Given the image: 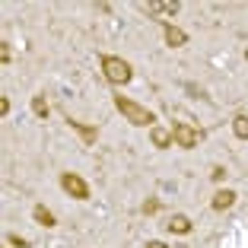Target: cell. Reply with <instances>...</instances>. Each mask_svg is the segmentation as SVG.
Listing matches in <instances>:
<instances>
[{"label": "cell", "instance_id": "obj_4", "mask_svg": "<svg viewBox=\"0 0 248 248\" xmlns=\"http://www.w3.org/2000/svg\"><path fill=\"white\" fill-rule=\"evenodd\" d=\"M172 140H175V146H182V150H194L201 134H197V127H191V124L175 121L172 124Z\"/></svg>", "mask_w": 248, "mask_h": 248}, {"label": "cell", "instance_id": "obj_2", "mask_svg": "<svg viewBox=\"0 0 248 248\" xmlns=\"http://www.w3.org/2000/svg\"><path fill=\"white\" fill-rule=\"evenodd\" d=\"M99 67H102L105 80L115 83V86H124V83L134 80V67L124 58H118V54H102V58H99Z\"/></svg>", "mask_w": 248, "mask_h": 248}, {"label": "cell", "instance_id": "obj_20", "mask_svg": "<svg viewBox=\"0 0 248 248\" xmlns=\"http://www.w3.org/2000/svg\"><path fill=\"white\" fill-rule=\"evenodd\" d=\"M175 248H188V245H175Z\"/></svg>", "mask_w": 248, "mask_h": 248}, {"label": "cell", "instance_id": "obj_14", "mask_svg": "<svg viewBox=\"0 0 248 248\" xmlns=\"http://www.w3.org/2000/svg\"><path fill=\"white\" fill-rule=\"evenodd\" d=\"M7 245H13V248H29V242H26V239H19V235H13V232H10V235H7Z\"/></svg>", "mask_w": 248, "mask_h": 248}, {"label": "cell", "instance_id": "obj_5", "mask_svg": "<svg viewBox=\"0 0 248 248\" xmlns=\"http://www.w3.org/2000/svg\"><path fill=\"white\" fill-rule=\"evenodd\" d=\"M159 22H162V35H166L169 48H185V45H188V32L185 29H178V26H172V22H166V19H159Z\"/></svg>", "mask_w": 248, "mask_h": 248}, {"label": "cell", "instance_id": "obj_17", "mask_svg": "<svg viewBox=\"0 0 248 248\" xmlns=\"http://www.w3.org/2000/svg\"><path fill=\"white\" fill-rule=\"evenodd\" d=\"M210 178H213V182H223V178H226V169H223V166H217V169L210 172Z\"/></svg>", "mask_w": 248, "mask_h": 248}, {"label": "cell", "instance_id": "obj_19", "mask_svg": "<svg viewBox=\"0 0 248 248\" xmlns=\"http://www.w3.org/2000/svg\"><path fill=\"white\" fill-rule=\"evenodd\" d=\"M146 248H169V245H166V242H159V239H150V242H146Z\"/></svg>", "mask_w": 248, "mask_h": 248}, {"label": "cell", "instance_id": "obj_7", "mask_svg": "<svg viewBox=\"0 0 248 248\" xmlns=\"http://www.w3.org/2000/svg\"><path fill=\"white\" fill-rule=\"evenodd\" d=\"M140 7H143L150 16H162V13H166V16H175L178 10H182V3H178V0H169V3H140Z\"/></svg>", "mask_w": 248, "mask_h": 248}, {"label": "cell", "instance_id": "obj_12", "mask_svg": "<svg viewBox=\"0 0 248 248\" xmlns=\"http://www.w3.org/2000/svg\"><path fill=\"white\" fill-rule=\"evenodd\" d=\"M232 134L239 140H248V115H235L232 118Z\"/></svg>", "mask_w": 248, "mask_h": 248}, {"label": "cell", "instance_id": "obj_11", "mask_svg": "<svg viewBox=\"0 0 248 248\" xmlns=\"http://www.w3.org/2000/svg\"><path fill=\"white\" fill-rule=\"evenodd\" d=\"M235 191H229V188H223V191H217V194H213V201H210V207L213 210H229V207L235 204Z\"/></svg>", "mask_w": 248, "mask_h": 248}, {"label": "cell", "instance_id": "obj_16", "mask_svg": "<svg viewBox=\"0 0 248 248\" xmlns=\"http://www.w3.org/2000/svg\"><path fill=\"white\" fill-rule=\"evenodd\" d=\"M156 210H159V201H146L143 204V217H153Z\"/></svg>", "mask_w": 248, "mask_h": 248}, {"label": "cell", "instance_id": "obj_3", "mask_svg": "<svg viewBox=\"0 0 248 248\" xmlns=\"http://www.w3.org/2000/svg\"><path fill=\"white\" fill-rule=\"evenodd\" d=\"M61 188H64L73 201H89V185L83 182L77 172H61Z\"/></svg>", "mask_w": 248, "mask_h": 248}, {"label": "cell", "instance_id": "obj_13", "mask_svg": "<svg viewBox=\"0 0 248 248\" xmlns=\"http://www.w3.org/2000/svg\"><path fill=\"white\" fill-rule=\"evenodd\" d=\"M32 115H35L38 121L48 118V102H45V95H32Z\"/></svg>", "mask_w": 248, "mask_h": 248}, {"label": "cell", "instance_id": "obj_15", "mask_svg": "<svg viewBox=\"0 0 248 248\" xmlns=\"http://www.w3.org/2000/svg\"><path fill=\"white\" fill-rule=\"evenodd\" d=\"M10 58H13L10 45H7V42H0V64H10Z\"/></svg>", "mask_w": 248, "mask_h": 248}, {"label": "cell", "instance_id": "obj_10", "mask_svg": "<svg viewBox=\"0 0 248 248\" xmlns=\"http://www.w3.org/2000/svg\"><path fill=\"white\" fill-rule=\"evenodd\" d=\"M166 226H169V232H175V235H188L191 229H194V223H191L185 213H172V219H169Z\"/></svg>", "mask_w": 248, "mask_h": 248}, {"label": "cell", "instance_id": "obj_9", "mask_svg": "<svg viewBox=\"0 0 248 248\" xmlns=\"http://www.w3.org/2000/svg\"><path fill=\"white\" fill-rule=\"evenodd\" d=\"M32 219H35L38 226H45V229H54V226H58V217H54L48 207H42V204L32 207Z\"/></svg>", "mask_w": 248, "mask_h": 248}, {"label": "cell", "instance_id": "obj_1", "mask_svg": "<svg viewBox=\"0 0 248 248\" xmlns=\"http://www.w3.org/2000/svg\"><path fill=\"white\" fill-rule=\"evenodd\" d=\"M115 108L124 115V121H131L134 127H156V115L150 108H143V105H137L134 99H127V95H115Z\"/></svg>", "mask_w": 248, "mask_h": 248}, {"label": "cell", "instance_id": "obj_8", "mask_svg": "<svg viewBox=\"0 0 248 248\" xmlns=\"http://www.w3.org/2000/svg\"><path fill=\"white\" fill-rule=\"evenodd\" d=\"M67 124H70L73 131L80 134L83 146H93V143H95V137H99V131H95V127H89V124H83V121H73V118H67Z\"/></svg>", "mask_w": 248, "mask_h": 248}, {"label": "cell", "instance_id": "obj_18", "mask_svg": "<svg viewBox=\"0 0 248 248\" xmlns=\"http://www.w3.org/2000/svg\"><path fill=\"white\" fill-rule=\"evenodd\" d=\"M0 115H10V99L7 95H0Z\"/></svg>", "mask_w": 248, "mask_h": 248}, {"label": "cell", "instance_id": "obj_6", "mask_svg": "<svg viewBox=\"0 0 248 248\" xmlns=\"http://www.w3.org/2000/svg\"><path fill=\"white\" fill-rule=\"evenodd\" d=\"M150 143L156 146V150H166V146H172L175 140H172V127H150Z\"/></svg>", "mask_w": 248, "mask_h": 248}]
</instances>
